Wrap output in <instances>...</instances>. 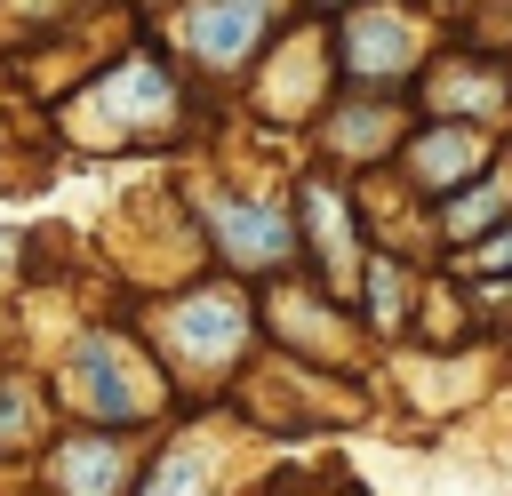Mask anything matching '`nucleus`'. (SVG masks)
<instances>
[{"instance_id":"9d476101","label":"nucleus","mask_w":512,"mask_h":496,"mask_svg":"<svg viewBox=\"0 0 512 496\" xmlns=\"http://www.w3.org/2000/svg\"><path fill=\"white\" fill-rule=\"evenodd\" d=\"M504 208H512V184H504V176H480V184L448 208V232H480V224H488V216H504Z\"/></svg>"},{"instance_id":"f8f14e48","label":"nucleus","mask_w":512,"mask_h":496,"mask_svg":"<svg viewBox=\"0 0 512 496\" xmlns=\"http://www.w3.org/2000/svg\"><path fill=\"white\" fill-rule=\"evenodd\" d=\"M32 424H40V408H32L24 392H0V448H8V440H24Z\"/></svg>"},{"instance_id":"4468645a","label":"nucleus","mask_w":512,"mask_h":496,"mask_svg":"<svg viewBox=\"0 0 512 496\" xmlns=\"http://www.w3.org/2000/svg\"><path fill=\"white\" fill-rule=\"evenodd\" d=\"M472 264H480V272H512V232H488Z\"/></svg>"},{"instance_id":"6e6552de","label":"nucleus","mask_w":512,"mask_h":496,"mask_svg":"<svg viewBox=\"0 0 512 496\" xmlns=\"http://www.w3.org/2000/svg\"><path fill=\"white\" fill-rule=\"evenodd\" d=\"M480 168V136L472 128H424L416 136V176L424 184H456V176H472Z\"/></svg>"},{"instance_id":"f257e3e1","label":"nucleus","mask_w":512,"mask_h":496,"mask_svg":"<svg viewBox=\"0 0 512 496\" xmlns=\"http://www.w3.org/2000/svg\"><path fill=\"white\" fill-rule=\"evenodd\" d=\"M168 120H176V80H168L152 56L112 64V72L72 104V128H80V136H168Z\"/></svg>"},{"instance_id":"f03ea898","label":"nucleus","mask_w":512,"mask_h":496,"mask_svg":"<svg viewBox=\"0 0 512 496\" xmlns=\"http://www.w3.org/2000/svg\"><path fill=\"white\" fill-rule=\"evenodd\" d=\"M72 400L96 408L104 424H120V416H144V408H152V376H144L112 336H88V344L72 352Z\"/></svg>"},{"instance_id":"ddd939ff","label":"nucleus","mask_w":512,"mask_h":496,"mask_svg":"<svg viewBox=\"0 0 512 496\" xmlns=\"http://www.w3.org/2000/svg\"><path fill=\"white\" fill-rule=\"evenodd\" d=\"M368 296H376V320L392 328V320H400V264H376V280H368Z\"/></svg>"},{"instance_id":"9b49d317","label":"nucleus","mask_w":512,"mask_h":496,"mask_svg":"<svg viewBox=\"0 0 512 496\" xmlns=\"http://www.w3.org/2000/svg\"><path fill=\"white\" fill-rule=\"evenodd\" d=\"M144 496H200V464H192V456H168V464L152 472Z\"/></svg>"},{"instance_id":"1a4fd4ad","label":"nucleus","mask_w":512,"mask_h":496,"mask_svg":"<svg viewBox=\"0 0 512 496\" xmlns=\"http://www.w3.org/2000/svg\"><path fill=\"white\" fill-rule=\"evenodd\" d=\"M304 216H312V240L328 248V272H336V288L352 280V240H344V200L328 192V184H304Z\"/></svg>"},{"instance_id":"20e7f679","label":"nucleus","mask_w":512,"mask_h":496,"mask_svg":"<svg viewBox=\"0 0 512 496\" xmlns=\"http://www.w3.org/2000/svg\"><path fill=\"white\" fill-rule=\"evenodd\" d=\"M208 224H216V248H224L240 272H272V264H288V256H296V232H288V216H280V208L216 200V208H208Z\"/></svg>"},{"instance_id":"0eeeda50","label":"nucleus","mask_w":512,"mask_h":496,"mask_svg":"<svg viewBox=\"0 0 512 496\" xmlns=\"http://www.w3.org/2000/svg\"><path fill=\"white\" fill-rule=\"evenodd\" d=\"M120 472H128L120 440H72V448H56V488L64 496H112Z\"/></svg>"},{"instance_id":"39448f33","label":"nucleus","mask_w":512,"mask_h":496,"mask_svg":"<svg viewBox=\"0 0 512 496\" xmlns=\"http://www.w3.org/2000/svg\"><path fill=\"white\" fill-rule=\"evenodd\" d=\"M240 336H248V312H240V296H224V288L184 296V304L168 312V344H176L184 360H200V368L232 360V352H240Z\"/></svg>"},{"instance_id":"423d86ee","label":"nucleus","mask_w":512,"mask_h":496,"mask_svg":"<svg viewBox=\"0 0 512 496\" xmlns=\"http://www.w3.org/2000/svg\"><path fill=\"white\" fill-rule=\"evenodd\" d=\"M344 56H352V72H360V80H392V72H408V24H400V16H384V8H368V16H352Z\"/></svg>"},{"instance_id":"7ed1b4c3","label":"nucleus","mask_w":512,"mask_h":496,"mask_svg":"<svg viewBox=\"0 0 512 496\" xmlns=\"http://www.w3.org/2000/svg\"><path fill=\"white\" fill-rule=\"evenodd\" d=\"M264 24H272V8H264V0H200V8L184 16V40H192V56H200V64L232 72V64H248V56H256Z\"/></svg>"}]
</instances>
